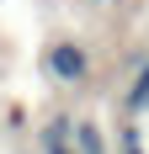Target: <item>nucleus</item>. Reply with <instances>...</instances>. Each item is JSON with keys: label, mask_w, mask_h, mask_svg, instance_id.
Instances as JSON below:
<instances>
[{"label": "nucleus", "mask_w": 149, "mask_h": 154, "mask_svg": "<svg viewBox=\"0 0 149 154\" xmlns=\"http://www.w3.org/2000/svg\"><path fill=\"white\" fill-rule=\"evenodd\" d=\"M117 154H149V149H144V133H138V122H128V128L117 133Z\"/></svg>", "instance_id": "obj_5"}, {"label": "nucleus", "mask_w": 149, "mask_h": 154, "mask_svg": "<svg viewBox=\"0 0 149 154\" xmlns=\"http://www.w3.org/2000/svg\"><path fill=\"white\" fill-rule=\"evenodd\" d=\"M69 133H74V117H53L48 133H43V154H74Z\"/></svg>", "instance_id": "obj_3"}, {"label": "nucleus", "mask_w": 149, "mask_h": 154, "mask_svg": "<svg viewBox=\"0 0 149 154\" xmlns=\"http://www.w3.org/2000/svg\"><path fill=\"white\" fill-rule=\"evenodd\" d=\"M122 112H128V117H144V112H149V64L138 69V80H133V85H128V96H122Z\"/></svg>", "instance_id": "obj_4"}, {"label": "nucleus", "mask_w": 149, "mask_h": 154, "mask_svg": "<svg viewBox=\"0 0 149 154\" xmlns=\"http://www.w3.org/2000/svg\"><path fill=\"white\" fill-rule=\"evenodd\" d=\"M43 64H48V75L59 80V85H80V80L90 75V53H85L80 43H53Z\"/></svg>", "instance_id": "obj_1"}, {"label": "nucleus", "mask_w": 149, "mask_h": 154, "mask_svg": "<svg viewBox=\"0 0 149 154\" xmlns=\"http://www.w3.org/2000/svg\"><path fill=\"white\" fill-rule=\"evenodd\" d=\"M69 143H74V154H106V133L90 117H74V133H69Z\"/></svg>", "instance_id": "obj_2"}]
</instances>
